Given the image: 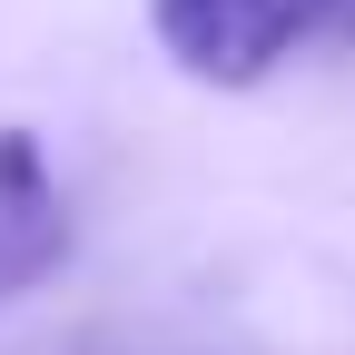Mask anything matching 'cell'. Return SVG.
Here are the masks:
<instances>
[{
    "instance_id": "cell-1",
    "label": "cell",
    "mask_w": 355,
    "mask_h": 355,
    "mask_svg": "<svg viewBox=\"0 0 355 355\" xmlns=\"http://www.w3.org/2000/svg\"><path fill=\"white\" fill-rule=\"evenodd\" d=\"M326 0H158V40L178 50L188 79H217V89H247L286 60L296 30H316Z\"/></svg>"
},
{
    "instance_id": "cell-2",
    "label": "cell",
    "mask_w": 355,
    "mask_h": 355,
    "mask_svg": "<svg viewBox=\"0 0 355 355\" xmlns=\"http://www.w3.org/2000/svg\"><path fill=\"white\" fill-rule=\"evenodd\" d=\"M60 247H69V207L50 188V168H40V148L20 128H0V296L30 286Z\"/></svg>"
}]
</instances>
